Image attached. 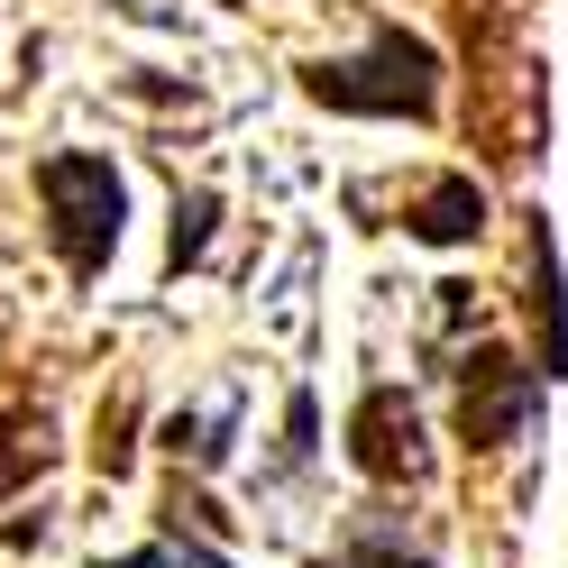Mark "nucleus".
I'll use <instances>...</instances> for the list:
<instances>
[{"label": "nucleus", "instance_id": "nucleus-6", "mask_svg": "<svg viewBox=\"0 0 568 568\" xmlns=\"http://www.w3.org/2000/svg\"><path fill=\"white\" fill-rule=\"evenodd\" d=\"M531 339H541V376H568V284L550 230H531Z\"/></svg>", "mask_w": 568, "mask_h": 568}, {"label": "nucleus", "instance_id": "nucleus-12", "mask_svg": "<svg viewBox=\"0 0 568 568\" xmlns=\"http://www.w3.org/2000/svg\"><path fill=\"white\" fill-rule=\"evenodd\" d=\"M165 559H174V568H230V559H221V550H202V541H174V550H165Z\"/></svg>", "mask_w": 568, "mask_h": 568}, {"label": "nucleus", "instance_id": "nucleus-7", "mask_svg": "<svg viewBox=\"0 0 568 568\" xmlns=\"http://www.w3.org/2000/svg\"><path fill=\"white\" fill-rule=\"evenodd\" d=\"M230 432H239V395H211L202 413H174V422H165V449L184 458V468H221V458H230Z\"/></svg>", "mask_w": 568, "mask_h": 568}, {"label": "nucleus", "instance_id": "nucleus-13", "mask_svg": "<svg viewBox=\"0 0 568 568\" xmlns=\"http://www.w3.org/2000/svg\"><path fill=\"white\" fill-rule=\"evenodd\" d=\"M101 568H174L165 550H129V559H101Z\"/></svg>", "mask_w": 568, "mask_h": 568}, {"label": "nucleus", "instance_id": "nucleus-9", "mask_svg": "<svg viewBox=\"0 0 568 568\" xmlns=\"http://www.w3.org/2000/svg\"><path fill=\"white\" fill-rule=\"evenodd\" d=\"M322 568H432V559H422V550H404V541H395V523L358 514V531H348V541H339Z\"/></svg>", "mask_w": 568, "mask_h": 568}, {"label": "nucleus", "instance_id": "nucleus-5", "mask_svg": "<svg viewBox=\"0 0 568 568\" xmlns=\"http://www.w3.org/2000/svg\"><path fill=\"white\" fill-rule=\"evenodd\" d=\"M404 221H413V239H432V247H468L486 230V184H477V174H440Z\"/></svg>", "mask_w": 568, "mask_h": 568}, {"label": "nucleus", "instance_id": "nucleus-11", "mask_svg": "<svg viewBox=\"0 0 568 568\" xmlns=\"http://www.w3.org/2000/svg\"><path fill=\"white\" fill-rule=\"evenodd\" d=\"M202 239H211V193H193L184 211H174V266H193Z\"/></svg>", "mask_w": 568, "mask_h": 568}, {"label": "nucleus", "instance_id": "nucleus-10", "mask_svg": "<svg viewBox=\"0 0 568 568\" xmlns=\"http://www.w3.org/2000/svg\"><path fill=\"white\" fill-rule=\"evenodd\" d=\"M129 422H138V404H120V413L101 404V449H92L101 477H129Z\"/></svg>", "mask_w": 568, "mask_h": 568}, {"label": "nucleus", "instance_id": "nucleus-3", "mask_svg": "<svg viewBox=\"0 0 568 568\" xmlns=\"http://www.w3.org/2000/svg\"><path fill=\"white\" fill-rule=\"evenodd\" d=\"M541 413V367H514L505 348H477L468 376H458V432L468 449H514Z\"/></svg>", "mask_w": 568, "mask_h": 568}, {"label": "nucleus", "instance_id": "nucleus-4", "mask_svg": "<svg viewBox=\"0 0 568 568\" xmlns=\"http://www.w3.org/2000/svg\"><path fill=\"white\" fill-rule=\"evenodd\" d=\"M348 468L367 486H422L432 477V440H422V413L404 385H376V395L348 413Z\"/></svg>", "mask_w": 568, "mask_h": 568}, {"label": "nucleus", "instance_id": "nucleus-8", "mask_svg": "<svg viewBox=\"0 0 568 568\" xmlns=\"http://www.w3.org/2000/svg\"><path fill=\"white\" fill-rule=\"evenodd\" d=\"M55 458V432H47V413H0V495H19L28 477H38Z\"/></svg>", "mask_w": 568, "mask_h": 568}, {"label": "nucleus", "instance_id": "nucleus-1", "mask_svg": "<svg viewBox=\"0 0 568 568\" xmlns=\"http://www.w3.org/2000/svg\"><path fill=\"white\" fill-rule=\"evenodd\" d=\"M312 101L358 120H432L440 111V55L413 38V28H376L367 55H331L312 64Z\"/></svg>", "mask_w": 568, "mask_h": 568}, {"label": "nucleus", "instance_id": "nucleus-2", "mask_svg": "<svg viewBox=\"0 0 568 568\" xmlns=\"http://www.w3.org/2000/svg\"><path fill=\"white\" fill-rule=\"evenodd\" d=\"M38 193H47V239L64 247V266L101 275V266H111V247H120V211H129L120 165L92 156V148H64V156L38 165Z\"/></svg>", "mask_w": 568, "mask_h": 568}]
</instances>
